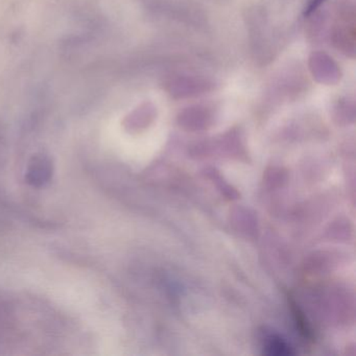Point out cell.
I'll list each match as a JSON object with an SVG mask.
<instances>
[{"instance_id":"obj_1","label":"cell","mask_w":356,"mask_h":356,"mask_svg":"<svg viewBox=\"0 0 356 356\" xmlns=\"http://www.w3.org/2000/svg\"><path fill=\"white\" fill-rule=\"evenodd\" d=\"M53 172V161L51 158L44 154H37L29 162L26 179L33 186H44L51 181Z\"/></svg>"},{"instance_id":"obj_2","label":"cell","mask_w":356,"mask_h":356,"mask_svg":"<svg viewBox=\"0 0 356 356\" xmlns=\"http://www.w3.org/2000/svg\"><path fill=\"white\" fill-rule=\"evenodd\" d=\"M270 341L266 343V349L268 350V354H276V355H287L291 354V348L281 341L280 339H275V337H270Z\"/></svg>"}]
</instances>
